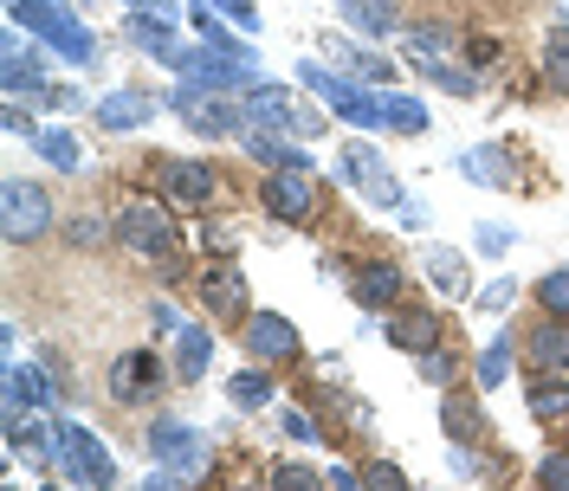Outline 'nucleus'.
Instances as JSON below:
<instances>
[{
  "label": "nucleus",
  "mask_w": 569,
  "mask_h": 491,
  "mask_svg": "<svg viewBox=\"0 0 569 491\" xmlns=\"http://www.w3.org/2000/svg\"><path fill=\"white\" fill-rule=\"evenodd\" d=\"M266 208L291 220V227H305L311 213H318V188H311V162H298V169H279V176H266Z\"/></svg>",
  "instance_id": "obj_6"
},
{
  "label": "nucleus",
  "mask_w": 569,
  "mask_h": 491,
  "mask_svg": "<svg viewBox=\"0 0 569 491\" xmlns=\"http://www.w3.org/2000/svg\"><path fill=\"white\" fill-rule=\"evenodd\" d=\"M421 272H427V284H433V291H466V279H472V272H466V259L453 252V246H427V252H421Z\"/></svg>",
  "instance_id": "obj_19"
},
{
  "label": "nucleus",
  "mask_w": 569,
  "mask_h": 491,
  "mask_svg": "<svg viewBox=\"0 0 569 491\" xmlns=\"http://www.w3.org/2000/svg\"><path fill=\"white\" fill-rule=\"evenodd\" d=\"M537 479H543V485H563V491H569V453H550L543 465H537Z\"/></svg>",
  "instance_id": "obj_32"
},
{
  "label": "nucleus",
  "mask_w": 569,
  "mask_h": 491,
  "mask_svg": "<svg viewBox=\"0 0 569 491\" xmlns=\"http://www.w3.org/2000/svg\"><path fill=\"white\" fill-rule=\"evenodd\" d=\"M279 485H318V479H311L305 465H279Z\"/></svg>",
  "instance_id": "obj_37"
},
{
  "label": "nucleus",
  "mask_w": 569,
  "mask_h": 491,
  "mask_svg": "<svg viewBox=\"0 0 569 491\" xmlns=\"http://www.w3.org/2000/svg\"><path fill=\"white\" fill-rule=\"evenodd\" d=\"M176 110L188 117V130H201V137H227V130L240 123V117H233V110L220 104V98H194V91H181Z\"/></svg>",
  "instance_id": "obj_16"
},
{
  "label": "nucleus",
  "mask_w": 569,
  "mask_h": 491,
  "mask_svg": "<svg viewBox=\"0 0 569 491\" xmlns=\"http://www.w3.org/2000/svg\"><path fill=\"white\" fill-rule=\"evenodd\" d=\"M247 350L266 355V362H284V355L298 350V330H291L279 311H252L247 317Z\"/></svg>",
  "instance_id": "obj_12"
},
{
  "label": "nucleus",
  "mask_w": 569,
  "mask_h": 491,
  "mask_svg": "<svg viewBox=\"0 0 569 491\" xmlns=\"http://www.w3.org/2000/svg\"><path fill=\"white\" fill-rule=\"evenodd\" d=\"M39 149H46V156H52V162H59V169H78V142L66 137V130H39Z\"/></svg>",
  "instance_id": "obj_29"
},
{
  "label": "nucleus",
  "mask_w": 569,
  "mask_h": 491,
  "mask_svg": "<svg viewBox=\"0 0 569 491\" xmlns=\"http://www.w3.org/2000/svg\"><path fill=\"white\" fill-rule=\"evenodd\" d=\"M247 117L266 123V130H279V137H318L323 130V110L305 104L298 91H279V84H259L247 98Z\"/></svg>",
  "instance_id": "obj_1"
},
{
  "label": "nucleus",
  "mask_w": 569,
  "mask_h": 491,
  "mask_svg": "<svg viewBox=\"0 0 569 491\" xmlns=\"http://www.w3.org/2000/svg\"><path fill=\"white\" fill-rule=\"evenodd\" d=\"M389 343H395V350L427 355L433 343H440V317H433V311H408V317H395V323H389Z\"/></svg>",
  "instance_id": "obj_17"
},
{
  "label": "nucleus",
  "mask_w": 569,
  "mask_h": 491,
  "mask_svg": "<svg viewBox=\"0 0 569 491\" xmlns=\"http://www.w3.org/2000/svg\"><path fill=\"white\" fill-rule=\"evenodd\" d=\"M421 375H427V382H453V362H447L440 350H427L421 355Z\"/></svg>",
  "instance_id": "obj_33"
},
{
  "label": "nucleus",
  "mask_w": 569,
  "mask_h": 491,
  "mask_svg": "<svg viewBox=\"0 0 569 491\" xmlns=\"http://www.w3.org/2000/svg\"><path fill=\"white\" fill-rule=\"evenodd\" d=\"M382 110H389V130H408V137L427 130V104H415V98H382Z\"/></svg>",
  "instance_id": "obj_26"
},
{
  "label": "nucleus",
  "mask_w": 569,
  "mask_h": 491,
  "mask_svg": "<svg viewBox=\"0 0 569 491\" xmlns=\"http://www.w3.org/2000/svg\"><path fill=\"white\" fill-rule=\"evenodd\" d=\"M208 362H213V337H208V330H181V362H176L181 382H194Z\"/></svg>",
  "instance_id": "obj_23"
},
{
  "label": "nucleus",
  "mask_w": 569,
  "mask_h": 491,
  "mask_svg": "<svg viewBox=\"0 0 569 491\" xmlns=\"http://www.w3.org/2000/svg\"><path fill=\"white\" fill-rule=\"evenodd\" d=\"M162 194H169L176 208H201L213 194V169L208 162H162Z\"/></svg>",
  "instance_id": "obj_13"
},
{
  "label": "nucleus",
  "mask_w": 569,
  "mask_h": 491,
  "mask_svg": "<svg viewBox=\"0 0 569 491\" xmlns=\"http://www.w3.org/2000/svg\"><path fill=\"white\" fill-rule=\"evenodd\" d=\"M220 7H227L240 27H259V7H252V0H220Z\"/></svg>",
  "instance_id": "obj_36"
},
{
  "label": "nucleus",
  "mask_w": 569,
  "mask_h": 491,
  "mask_svg": "<svg viewBox=\"0 0 569 491\" xmlns=\"http://www.w3.org/2000/svg\"><path fill=\"white\" fill-rule=\"evenodd\" d=\"M149 117H156V98L149 91H110V98H98V123L104 130H137Z\"/></svg>",
  "instance_id": "obj_14"
},
{
  "label": "nucleus",
  "mask_w": 569,
  "mask_h": 491,
  "mask_svg": "<svg viewBox=\"0 0 569 491\" xmlns=\"http://www.w3.org/2000/svg\"><path fill=\"white\" fill-rule=\"evenodd\" d=\"M149 453L162 459L169 472H181V479H188V472H201V440H194L181 421H156V427H149Z\"/></svg>",
  "instance_id": "obj_10"
},
{
  "label": "nucleus",
  "mask_w": 569,
  "mask_h": 491,
  "mask_svg": "<svg viewBox=\"0 0 569 491\" xmlns=\"http://www.w3.org/2000/svg\"><path fill=\"white\" fill-rule=\"evenodd\" d=\"M537 291H543V304H550L557 317H569V272H543Z\"/></svg>",
  "instance_id": "obj_30"
},
{
  "label": "nucleus",
  "mask_w": 569,
  "mask_h": 491,
  "mask_svg": "<svg viewBox=\"0 0 569 491\" xmlns=\"http://www.w3.org/2000/svg\"><path fill=\"white\" fill-rule=\"evenodd\" d=\"M227 394H233V408H266V401H272V382H266L259 369H240V375L227 382Z\"/></svg>",
  "instance_id": "obj_24"
},
{
  "label": "nucleus",
  "mask_w": 569,
  "mask_h": 491,
  "mask_svg": "<svg viewBox=\"0 0 569 491\" xmlns=\"http://www.w3.org/2000/svg\"><path fill=\"white\" fill-rule=\"evenodd\" d=\"M369 485H401V465H389V459H376V465H369Z\"/></svg>",
  "instance_id": "obj_35"
},
{
  "label": "nucleus",
  "mask_w": 569,
  "mask_h": 491,
  "mask_svg": "<svg viewBox=\"0 0 569 491\" xmlns=\"http://www.w3.org/2000/svg\"><path fill=\"white\" fill-rule=\"evenodd\" d=\"M531 414H537V421H563V414H569V388L557 382V375L531 382Z\"/></svg>",
  "instance_id": "obj_22"
},
{
  "label": "nucleus",
  "mask_w": 569,
  "mask_h": 491,
  "mask_svg": "<svg viewBox=\"0 0 569 491\" xmlns=\"http://www.w3.org/2000/svg\"><path fill=\"white\" fill-rule=\"evenodd\" d=\"M543 71H550V84L569 91V27L563 33H550V52H543Z\"/></svg>",
  "instance_id": "obj_28"
},
{
  "label": "nucleus",
  "mask_w": 569,
  "mask_h": 491,
  "mask_svg": "<svg viewBox=\"0 0 569 491\" xmlns=\"http://www.w3.org/2000/svg\"><path fill=\"white\" fill-rule=\"evenodd\" d=\"M505 369H511V337H498L492 350L479 355V388H498L505 382Z\"/></svg>",
  "instance_id": "obj_27"
},
{
  "label": "nucleus",
  "mask_w": 569,
  "mask_h": 491,
  "mask_svg": "<svg viewBox=\"0 0 569 491\" xmlns=\"http://www.w3.org/2000/svg\"><path fill=\"white\" fill-rule=\"evenodd\" d=\"M117 240L142 252V259H162L169 246H176V227H169V208H156V201H137V208H123L117 220Z\"/></svg>",
  "instance_id": "obj_4"
},
{
  "label": "nucleus",
  "mask_w": 569,
  "mask_h": 491,
  "mask_svg": "<svg viewBox=\"0 0 569 491\" xmlns=\"http://www.w3.org/2000/svg\"><path fill=\"white\" fill-rule=\"evenodd\" d=\"M13 20L33 27V33H46V39H59L66 59H91V39H84V27H71L66 7H52V0H13Z\"/></svg>",
  "instance_id": "obj_5"
},
{
  "label": "nucleus",
  "mask_w": 569,
  "mask_h": 491,
  "mask_svg": "<svg viewBox=\"0 0 569 491\" xmlns=\"http://www.w3.org/2000/svg\"><path fill=\"white\" fill-rule=\"evenodd\" d=\"M284 440H318V421H311V414H298V408H291V414H284Z\"/></svg>",
  "instance_id": "obj_34"
},
{
  "label": "nucleus",
  "mask_w": 569,
  "mask_h": 491,
  "mask_svg": "<svg viewBox=\"0 0 569 491\" xmlns=\"http://www.w3.org/2000/svg\"><path fill=\"white\" fill-rule=\"evenodd\" d=\"M337 169H343V181H350L362 201H376V208H395V201H401V188L389 181V162H382L369 142H350V149L337 156Z\"/></svg>",
  "instance_id": "obj_3"
},
{
  "label": "nucleus",
  "mask_w": 569,
  "mask_h": 491,
  "mask_svg": "<svg viewBox=\"0 0 569 491\" xmlns=\"http://www.w3.org/2000/svg\"><path fill=\"white\" fill-rule=\"evenodd\" d=\"M440 421H447V433H453L460 447L486 440V414H479V401H466V394H447V401H440Z\"/></svg>",
  "instance_id": "obj_20"
},
{
  "label": "nucleus",
  "mask_w": 569,
  "mask_h": 491,
  "mask_svg": "<svg viewBox=\"0 0 569 491\" xmlns=\"http://www.w3.org/2000/svg\"><path fill=\"white\" fill-rule=\"evenodd\" d=\"M104 240H110V227L98 213H78V220H71V246H104Z\"/></svg>",
  "instance_id": "obj_31"
},
{
  "label": "nucleus",
  "mask_w": 569,
  "mask_h": 491,
  "mask_svg": "<svg viewBox=\"0 0 569 491\" xmlns=\"http://www.w3.org/2000/svg\"><path fill=\"white\" fill-rule=\"evenodd\" d=\"M525 355H531L537 375H563L569 369V317H543V323H531V343H525Z\"/></svg>",
  "instance_id": "obj_9"
},
{
  "label": "nucleus",
  "mask_w": 569,
  "mask_h": 491,
  "mask_svg": "<svg viewBox=\"0 0 569 491\" xmlns=\"http://www.w3.org/2000/svg\"><path fill=\"white\" fill-rule=\"evenodd\" d=\"M401 291H408V272L389 265V259H376V265L356 272V304H362V311H389Z\"/></svg>",
  "instance_id": "obj_11"
},
{
  "label": "nucleus",
  "mask_w": 569,
  "mask_h": 491,
  "mask_svg": "<svg viewBox=\"0 0 569 491\" xmlns=\"http://www.w3.org/2000/svg\"><path fill=\"white\" fill-rule=\"evenodd\" d=\"M460 176H472L479 188H511V156H505L498 142H486V149H466V156H460Z\"/></svg>",
  "instance_id": "obj_18"
},
{
  "label": "nucleus",
  "mask_w": 569,
  "mask_h": 491,
  "mask_svg": "<svg viewBox=\"0 0 569 491\" xmlns=\"http://www.w3.org/2000/svg\"><path fill=\"white\" fill-rule=\"evenodd\" d=\"M110 401H123V408H137V401H149L156 388H162V362L149 350H123L117 362H110Z\"/></svg>",
  "instance_id": "obj_8"
},
{
  "label": "nucleus",
  "mask_w": 569,
  "mask_h": 491,
  "mask_svg": "<svg viewBox=\"0 0 569 491\" xmlns=\"http://www.w3.org/2000/svg\"><path fill=\"white\" fill-rule=\"evenodd\" d=\"M59 459H66V472L78 485H110L117 479V465L98 447V433H84V427H59Z\"/></svg>",
  "instance_id": "obj_7"
},
{
  "label": "nucleus",
  "mask_w": 569,
  "mask_h": 491,
  "mask_svg": "<svg viewBox=\"0 0 569 491\" xmlns=\"http://www.w3.org/2000/svg\"><path fill=\"white\" fill-rule=\"evenodd\" d=\"M0 227H7L13 246L52 233V194H46L39 181H7V188H0Z\"/></svg>",
  "instance_id": "obj_2"
},
{
  "label": "nucleus",
  "mask_w": 569,
  "mask_h": 491,
  "mask_svg": "<svg viewBox=\"0 0 569 491\" xmlns=\"http://www.w3.org/2000/svg\"><path fill=\"white\" fill-rule=\"evenodd\" d=\"M194 291H201V304H208L213 317H240L247 311V284H240V272H201Z\"/></svg>",
  "instance_id": "obj_15"
},
{
  "label": "nucleus",
  "mask_w": 569,
  "mask_h": 491,
  "mask_svg": "<svg viewBox=\"0 0 569 491\" xmlns=\"http://www.w3.org/2000/svg\"><path fill=\"white\" fill-rule=\"evenodd\" d=\"M330 59H343V66L356 71V78H369V84H389L395 71L382 66V59H376V52H356L350 39H330Z\"/></svg>",
  "instance_id": "obj_21"
},
{
  "label": "nucleus",
  "mask_w": 569,
  "mask_h": 491,
  "mask_svg": "<svg viewBox=\"0 0 569 491\" xmlns=\"http://www.w3.org/2000/svg\"><path fill=\"white\" fill-rule=\"evenodd\" d=\"M343 7L356 13V27H369V33H395V27H401L389 0H343Z\"/></svg>",
  "instance_id": "obj_25"
}]
</instances>
